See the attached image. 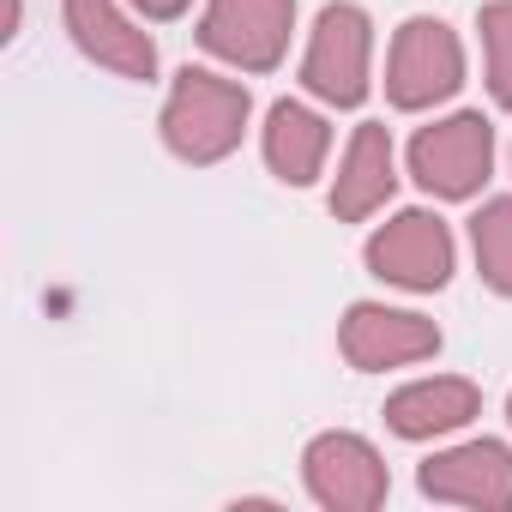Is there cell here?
<instances>
[{
    "label": "cell",
    "instance_id": "1",
    "mask_svg": "<svg viewBox=\"0 0 512 512\" xmlns=\"http://www.w3.org/2000/svg\"><path fill=\"white\" fill-rule=\"evenodd\" d=\"M247 115H253L247 85L205 73V67H181L163 103V139L181 163H223L241 145Z\"/></svg>",
    "mask_w": 512,
    "mask_h": 512
},
{
    "label": "cell",
    "instance_id": "2",
    "mask_svg": "<svg viewBox=\"0 0 512 512\" xmlns=\"http://www.w3.org/2000/svg\"><path fill=\"white\" fill-rule=\"evenodd\" d=\"M368 61H374L368 13L350 7V0H332V7L314 19L308 55H302V85L332 109H356L368 97Z\"/></svg>",
    "mask_w": 512,
    "mask_h": 512
},
{
    "label": "cell",
    "instance_id": "3",
    "mask_svg": "<svg viewBox=\"0 0 512 512\" xmlns=\"http://www.w3.org/2000/svg\"><path fill=\"white\" fill-rule=\"evenodd\" d=\"M296 31V0H205L199 43L241 67V73H272Z\"/></svg>",
    "mask_w": 512,
    "mask_h": 512
},
{
    "label": "cell",
    "instance_id": "4",
    "mask_svg": "<svg viewBox=\"0 0 512 512\" xmlns=\"http://www.w3.org/2000/svg\"><path fill=\"white\" fill-rule=\"evenodd\" d=\"M464 85V49L452 37V25L440 19H404L392 37V61H386V97L392 109H434Z\"/></svg>",
    "mask_w": 512,
    "mask_h": 512
},
{
    "label": "cell",
    "instance_id": "5",
    "mask_svg": "<svg viewBox=\"0 0 512 512\" xmlns=\"http://www.w3.org/2000/svg\"><path fill=\"white\" fill-rule=\"evenodd\" d=\"M488 169H494V127L476 109L446 115L410 139V175L434 199H470L488 181Z\"/></svg>",
    "mask_w": 512,
    "mask_h": 512
},
{
    "label": "cell",
    "instance_id": "6",
    "mask_svg": "<svg viewBox=\"0 0 512 512\" xmlns=\"http://www.w3.org/2000/svg\"><path fill=\"white\" fill-rule=\"evenodd\" d=\"M302 476H308V494H314L326 512H374V506L392 494L386 458H380L362 434H350V428H332V434L308 440Z\"/></svg>",
    "mask_w": 512,
    "mask_h": 512
},
{
    "label": "cell",
    "instance_id": "7",
    "mask_svg": "<svg viewBox=\"0 0 512 512\" xmlns=\"http://www.w3.org/2000/svg\"><path fill=\"white\" fill-rule=\"evenodd\" d=\"M368 272L398 290H446L452 278V229L434 211H398L368 235Z\"/></svg>",
    "mask_w": 512,
    "mask_h": 512
},
{
    "label": "cell",
    "instance_id": "8",
    "mask_svg": "<svg viewBox=\"0 0 512 512\" xmlns=\"http://www.w3.org/2000/svg\"><path fill=\"white\" fill-rule=\"evenodd\" d=\"M338 350L350 368L362 374H386V368H410L428 362L440 350V326L410 314V308H386V302H356L338 326Z\"/></svg>",
    "mask_w": 512,
    "mask_h": 512
},
{
    "label": "cell",
    "instance_id": "9",
    "mask_svg": "<svg viewBox=\"0 0 512 512\" xmlns=\"http://www.w3.org/2000/svg\"><path fill=\"white\" fill-rule=\"evenodd\" d=\"M416 482H422L428 500L476 506V512H506L512 506V446H500V440H464L452 452H434Z\"/></svg>",
    "mask_w": 512,
    "mask_h": 512
},
{
    "label": "cell",
    "instance_id": "10",
    "mask_svg": "<svg viewBox=\"0 0 512 512\" xmlns=\"http://www.w3.org/2000/svg\"><path fill=\"white\" fill-rule=\"evenodd\" d=\"M67 31L85 61L109 67L115 79H151L157 73V43L115 7V0H67Z\"/></svg>",
    "mask_w": 512,
    "mask_h": 512
},
{
    "label": "cell",
    "instance_id": "11",
    "mask_svg": "<svg viewBox=\"0 0 512 512\" xmlns=\"http://www.w3.org/2000/svg\"><path fill=\"white\" fill-rule=\"evenodd\" d=\"M398 187V163H392V133L380 121L356 127L350 145H344V163H338V181H332V211L344 223H362L374 217Z\"/></svg>",
    "mask_w": 512,
    "mask_h": 512
},
{
    "label": "cell",
    "instance_id": "12",
    "mask_svg": "<svg viewBox=\"0 0 512 512\" xmlns=\"http://www.w3.org/2000/svg\"><path fill=\"white\" fill-rule=\"evenodd\" d=\"M482 410V392L458 374H434V380H410L386 398V428L398 440H434V434H452L464 428L470 416Z\"/></svg>",
    "mask_w": 512,
    "mask_h": 512
},
{
    "label": "cell",
    "instance_id": "13",
    "mask_svg": "<svg viewBox=\"0 0 512 512\" xmlns=\"http://www.w3.org/2000/svg\"><path fill=\"white\" fill-rule=\"evenodd\" d=\"M326 151H332V127L308 103H290V97L272 103V115H266V163H272L278 181H290V187L320 181Z\"/></svg>",
    "mask_w": 512,
    "mask_h": 512
},
{
    "label": "cell",
    "instance_id": "14",
    "mask_svg": "<svg viewBox=\"0 0 512 512\" xmlns=\"http://www.w3.org/2000/svg\"><path fill=\"white\" fill-rule=\"evenodd\" d=\"M470 247H476V272L500 296H512V199H488L470 217Z\"/></svg>",
    "mask_w": 512,
    "mask_h": 512
},
{
    "label": "cell",
    "instance_id": "15",
    "mask_svg": "<svg viewBox=\"0 0 512 512\" xmlns=\"http://www.w3.org/2000/svg\"><path fill=\"white\" fill-rule=\"evenodd\" d=\"M482 31V61H488V91L500 109H512V0H488L476 13Z\"/></svg>",
    "mask_w": 512,
    "mask_h": 512
},
{
    "label": "cell",
    "instance_id": "16",
    "mask_svg": "<svg viewBox=\"0 0 512 512\" xmlns=\"http://www.w3.org/2000/svg\"><path fill=\"white\" fill-rule=\"evenodd\" d=\"M133 7H139L145 19H157V25H163V19H181V13L193 7V0H133Z\"/></svg>",
    "mask_w": 512,
    "mask_h": 512
},
{
    "label": "cell",
    "instance_id": "17",
    "mask_svg": "<svg viewBox=\"0 0 512 512\" xmlns=\"http://www.w3.org/2000/svg\"><path fill=\"white\" fill-rule=\"evenodd\" d=\"M506 416H512V398H506Z\"/></svg>",
    "mask_w": 512,
    "mask_h": 512
}]
</instances>
